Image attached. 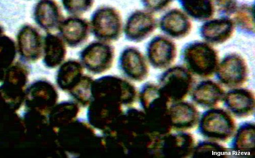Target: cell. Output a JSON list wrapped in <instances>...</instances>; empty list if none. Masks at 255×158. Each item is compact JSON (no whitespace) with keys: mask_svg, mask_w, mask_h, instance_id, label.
<instances>
[{"mask_svg":"<svg viewBox=\"0 0 255 158\" xmlns=\"http://www.w3.org/2000/svg\"><path fill=\"white\" fill-rule=\"evenodd\" d=\"M186 69L198 77L206 78L213 75L219 63L217 51L209 44L201 41L189 43L182 52Z\"/></svg>","mask_w":255,"mask_h":158,"instance_id":"1","label":"cell"},{"mask_svg":"<svg viewBox=\"0 0 255 158\" xmlns=\"http://www.w3.org/2000/svg\"><path fill=\"white\" fill-rule=\"evenodd\" d=\"M198 131L202 136L212 141L225 142L236 130V124L230 112L212 108L205 111L198 122Z\"/></svg>","mask_w":255,"mask_h":158,"instance_id":"2","label":"cell"},{"mask_svg":"<svg viewBox=\"0 0 255 158\" xmlns=\"http://www.w3.org/2000/svg\"><path fill=\"white\" fill-rule=\"evenodd\" d=\"M90 24L91 33L99 41H116L123 33L122 15L113 6H101L97 8L91 15Z\"/></svg>","mask_w":255,"mask_h":158,"instance_id":"3","label":"cell"},{"mask_svg":"<svg viewBox=\"0 0 255 158\" xmlns=\"http://www.w3.org/2000/svg\"><path fill=\"white\" fill-rule=\"evenodd\" d=\"M160 88L169 102L183 100L192 88L194 79L191 74L182 66L170 68L161 76Z\"/></svg>","mask_w":255,"mask_h":158,"instance_id":"4","label":"cell"},{"mask_svg":"<svg viewBox=\"0 0 255 158\" xmlns=\"http://www.w3.org/2000/svg\"><path fill=\"white\" fill-rule=\"evenodd\" d=\"M218 80L230 87H238L246 81L248 67L244 59L240 56L232 54L226 56L219 63L216 72Z\"/></svg>","mask_w":255,"mask_h":158,"instance_id":"5","label":"cell"},{"mask_svg":"<svg viewBox=\"0 0 255 158\" xmlns=\"http://www.w3.org/2000/svg\"><path fill=\"white\" fill-rule=\"evenodd\" d=\"M157 21L151 12L136 10L128 16L123 27L126 39L132 42H141L155 30Z\"/></svg>","mask_w":255,"mask_h":158,"instance_id":"6","label":"cell"},{"mask_svg":"<svg viewBox=\"0 0 255 158\" xmlns=\"http://www.w3.org/2000/svg\"><path fill=\"white\" fill-rule=\"evenodd\" d=\"M58 35L71 47H77L86 42L91 32L90 21L81 16L64 18L57 29Z\"/></svg>","mask_w":255,"mask_h":158,"instance_id":"7","label":"cell"},{"mask_svg":"<svg viewBox=\"0 0 255 158\" xmlns=\"http://www.w3.org/2000/svg\"><path fill=\"white\" fill-rule=\"evenodd\" d=\"M195 147V140L191 134L180 131L167 134L161 137L158 152L165 157H187L192 155Z\"/></svg>","mask_w":255,"mask_h":158,"instance_id":"8","label":"cell"},{"mask_svg":"<svg viewBox=\"0 0 255 158\" xmlns=\"http://www.w3.org/2000/svg\"><path fill=\"white\" fill-rule=\"evenodd\" d=\"M33 15L36 25L47 33L57 30L64 18L55 0H39L34 6Z\"/></svg>","mask_w":255,"mask_h":158,"instance_id":"9","label":"cell"},{"mask_svg":"<svg viewBox=\"0 0 255 158\" xmlns=\"http://www.w3.org/2000/svg\"><path fill=\"white\" fill-rule=\"evenodd\" d=\"M148 59L158 69H165L171 66L176 57L175 44L171 40L162 36L153 38L147 47Z\"/></svg>","mask_w":255,"mask_h":158,"instance_id":"10","label":"cell"},{"mask_svg":"<svg viewBox=\"0 0 255 158\" xmlns=\"http://www.w3.org/2000/svg\"><path fill=\"white\" fill-rule=\"evenodd\" d=\"M168 115L172 128L185 131L194 128L198 124L199 112L193 104L175 102L168 108Z\"/></svg>","mask_w":255,"mask_h":158,"instance_id":"11","label":"cell"},{"mask_svg":"<svg viewBox=\"0 0 255 158\" xmlns=\"http://www.w3.org/2000/svg\"><path fill=\"white\" fill-rule=\"evenodd\" d=\"M224 105L229 112L239 118L250 116L254 111L255 97L250 90L235 88L225 94Z\"/></svg>","mask_w":255,"mask_h":158,"instance_id":"12","label":"cell"},{"mask_svg":"<svg viewBox=\"0 0 255 158\" xmlns=\"http://www.w3.org/2000/svg\"><path fill=\"white\" fill-rule=\"evenodd\" d=\"M225 92L217 83L211 80L199 82L193 89L191 98L197 104L204 108H212L223 100Z\"/></svg>","mask_w":255,"mask_h":158,"instance_id":"13","label":"cell"},{"mask_svg":"<svg viewBox=\"0 0 255 158\" xmlns=\"http://www.w3.org/2000/svg\"><path fill=\"white\" fill-rule=\"evenodd\" d=\"M160 27L168 36L179 39L186 36L190 33L191 24L184 12L178 9H173L161 18Z\"/></svg>","mask_w":255,"mask_h":158,"instance_id":"14","label":"cell"},{"mask_svg":"<svg viewBox=\"0 0 255 158\" xmlns=\"http://www.w3.org/2000/svg\"><path fill=\"white\" fill-rule=\"evenodd\" d=\"M235 28L230 19L222 18L207 21L201 27L202 37L209 43L219 44L228 40L233 34Z\"/></svg>","mask_w":255,"mask_h":158,"instance_id":"15","label":"cell"},{"mask_svg":"<svg viewBox=\"0 0 255 158\" xmlns=\"http://www.w3.org/2000/svg\"><path fill=\"white\" fill-rule=\"evenodd\" d=\"M230 150L241 157H253L255 155V125L246 122L242 124L234 134Z\"/></svg>","mask_w":255,"mask_h":158,"instance_id":"16","label":"cell"},{"mask_svg":"<svg viewBox=\"0 0 255 158\" xmlns=\"http://www.w3.org/2000/svg\"><path fill=\"white\" fill-rule=\"evenodd\" d=\"M17 41L20 51L23 55L36 56L40 51L42 37L38 29L31 25H25L17 32Z\"/></svg>","mask_w":255,"mask_h":158,"instance_id":"17","label":"cell"},{"mask_svg":"<svg viewBox=\"0 0 255 158\" xmlns=\"http://www.w3.org/2000/svg\"><path fill=\"white\" fill-rule=\"evenodd\" d=\"M184 11L197 20L210 18L215 12L213 0H179Z\"/></svg>","mask_w":255,"mask_h":158,"instance_id":"18","label":"cell"},{"mask_svg":"<svg viewBox=\"0 0 255 158\" xmlns=\"http://www.w3.org/2000/svg\"><path fill=\"white\" fill-rule=\"evenodd\" d=\"M228 151L224 146L214 141H203L195 147L192 155L195 158L227 157Z\"/></svg>","mask_w":255,"mask_h":158,"instance_id":"19","label":"cell"},{"mask_svg":"<svg viewBox=\"0 0 255 158\" xmlns=\"http://www.w3.org/2000/svg\"><path fill=\"white\" fill-rule=\"evenodd\" d=\"M237 25L246 31L255 32L254 8L247 5L239 8L235 14Z\"/></svg>","mask_w":255,"mask_h":158,"instance_id":"20","label":"cell"},{"mask_svg":"<svg viewBox=\"0 0 255 158\" xmlns=\"http://www.w3.org/2000/svg\"><path fill=\"white\" fill-rule=\"evenodd\" d=\"M95 0H61L62 5L68 14L81 16L93 7Z\"/></svg>","mask_w":255,"mask_h":158,"instance_id":"21","label":"cell"},{"mask_svg":"<svg viewBox=\"0 0 255 158\" xmlns=\"http://www.w3.org/2000/svg\"><path fill=\"white\" fill-rule=\"evenodd\" d=\"M173 0H140L143 6L149 12L159 11L172 2Z\"/></svg>","mask_w":255,"mask_h":158,"instance_id":"22","label":"cell"},{"mask_svg":"<svg viewBox=\"0 0 255 158\" xmlns=\"http://www.w3.org/2000/svg\"><path fill=\"white\" fill-rule=\"evenodd\" d=\"M219 8L226 12L233 11L236 7V0H215Z\"/></svg>","mask_w":255,"mask_h":158,"instance_id":"23","label":"cell"},{"mask_svg":"<svg viewBox=\"0 0 255 158\" xmlns=\"http://www.w3.org/2000/svg\"><path fill=\"white\" fill-rule=\"evenodd\" d=\"M4 33V28L1 25H0V36L3 35Z\"/></svg>","mask_w":255,"mask_h":158,"instance_id":"24","label":"cell"}]
</instances>
